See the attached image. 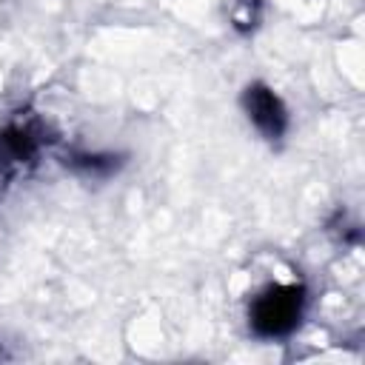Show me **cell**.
Returning a JSON list of instances; mask_svg holds the SVG:
<instances>
[{
  "label": "cell",
  "mask_w": 365,
  "mask_h": 365,
  "mask_svg": "<svg viewBox=\"0 0 365 365\" xmlns=\"http://www.w3.org/2000/svg\"><path fill=\"white\" fill-rule=\"evenodd\" d=\"M242 108L265 140H279L288 128V111L282 100L265 83H251L242 91Z\"/></svg>",
  "instance_id": "2"
},
{
  "label": "cell",
  "mask_w": 365,
  "mask_h": 365,
  "mask_svg": "<svg viewBox=\"0 0 365 365\" xmlns=\"http://www.w3.org/2000/svg\"><path fill=\"white\" fill-rule=\"evenodd\" d=\"M305 288L299 282H274L257 291L248 302V325L259 339H282L297 331L305 314Z\"/></svg>",
  "instance_id": "1"
},
{
  "label": "cell",
  "mask_w": 365,
  "mask_h": 365,
  "mask_svg": "<svg viewBox=\"0 0 365 365\" xmlns=\"http://www.w3.org/2000/svg\"><path fill=\"white\" fill-rule=\"evenodd\" d=\"M37 145H40L37 131L26 123H14L0 134V160L9 163V165L26 163L37 154Z\"/></svg>",
  "instance_id": "3"
}]
</instances>
